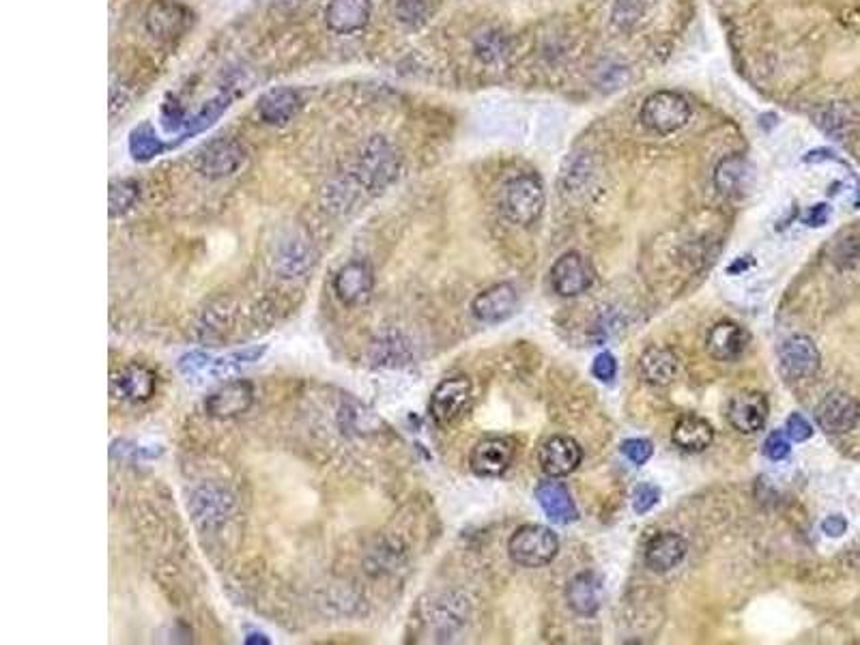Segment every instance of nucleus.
I'll list each match as a JSON object with an SVG mask.
<instances>
[{"label": "nucleus", "instance_id": "obj_1", "mask_svg": "<svg viewBox=\"0 0 860 645\" xmlns=\"http://www.w3.org/2000/svg\"><path fill=\"white\" fill-rule=\"evenodd\" d=\"M398 170L400 160L396 149L385 138L377 136L362 147L347 177L360 192L379 194L398 177Z\"/></svg>", "mask_w": 860, "mask_h": 645}, {"label": "nucleus", "instance_id": "obj_2", "mask_svg": "<svg viewBox=\"0 0 860 645\" xmlns=\"http://www.w3.org/2000/svg\"><path fill=\"white\" fill-rule=\"evenodd\" d=\"M501 209L516 226H532L544 209V188L536 175H521L506 183Z\"/></svg>", "mask_w": 860, "mask_h": 645}, {"label": "nucleus", "instance_id": "obj_3", "mask_svg": "<svg viewBox=\"0 0 860 645\" xmlns=\"http://www.w3.org/2000/svg\"><path fill=\"white\" fill-rule=\"evenodd\" d=\"M559 551V540L553 529L544 525H523L508 542V553L514 564L523 568H542L551 564Z\"/></svg>", "mask_w": 860, "mask_h": 645}, {"label": "nucleus", "instance_id": "obj_4", "mask_svg": "<svg viewBox=\"0 0 860 645\" xmlns=\"http://www.w3.org/2000/svg\"><path fill=\"white\" fill-rule=\"evenodd\" d=\"M188 510L200 532H218L235 512V497L218 484H203L190 495Z\"/></svg>", "mask_w": 860, "mask_h": 645}, {"label": "nucleus", "instance_id": "obj_5", "mask_svg": "<svg viewBox=\"0 0 860 645\" xmlns=\"http://www.w3.org/2000/svg\"><path fill=\"white\" fill-rule=\"evenodd\" d=\"M691 117L686 97L676 91H656L643 102L641 123L658 136L676 134Z\"/></svg>", "mask_w": 860, "mask_h": 645}, {"label": "nucleus", "instance_id": "obj_6", "mask_svg": "<svg viewBox=\"0 0 860 645\" xmlns=\"http://www.w3.org/2000/svg\"><path fill=\"white\" fill-rule=\"evenodd\" d=\"M248 151L235 138H213L194 153V168L207 179H226L246 164Z\"/></svg>", "mask_w": 860, "mask_h": 645}, {"label": "nucleus", "instance_id": "obj_7", "mask_svg": "<svg viewBox=\"0 0 860 645\" xmlns=\"http://www.w3.org/2000/svg\"><path fill=\"white\" fill-rule=\"evenodd\" d=\"M471 403V381L467 377L443 379L430 396V418L439 426L454 424Z\"/></svg>", "mask_w": 860, "mask_h": 645}, {"label": "nucleus", "instance_id": "obj_8", "mask_svg": "<svg viewBox=\"0 0 860 645\" xmlns=\"http://www.w3.org/2000/svg\"><path fill=\"white\" fill-rule=\"evenodd\" d=\"M254 405V385L246 379H235L220 385L205 398V411L215 420H233L250 411Z\"/></svg>", "mask_w": 860, "mask_h": 645}, {"label": "nucleus", "instance_id": "obj_9", "mask_svg": "<svg viewBox=\"0 0 860 645\" xmlns=\"http://www.w3.org/2000/svg\"><path fill=\"white\" fill-rule=\"evenodd\" d=\"M516 454V441L510 437H486L471 450L469 465L476 476L495 478L504 473Z\"/></svg>", "mask_w": 860, "mask_h": 645}, {"label": "nucleus", "instance_id": "obj_10", "mask_svg": "<svg viewBox=\"0 0 860 645\" xmlns=\"http://www.w3.org/2000/svg\"><path fill=\"white\" fill-rule=\"evenodd\" d=\"M815 420L828 435H845L860 420L858 400L845 392H830L815 411Z\"/></svg>", "mask_w": 860, "mask_h": 645}, {"label": "nucleus", "instance_id": "obj_11", "mask_svg": "<svg viewBox=\"0 0 860 645\" xmlns=\"http://www.w3.org/2000/svg\"><path fill=\"white\" fill-rule=\"evenodd\" d=\"M375 291V271L366 261H349L334 276V293L344 306H362Z\"/></svg>", "mask_w": 860, "mask_h": 645}, {"label": "nucleus", "instance_id": "obj_12", "mask_svg": "<svg viewBox=\"0 0 860 645\" xmlns=\"http://www.w3.org/2000/svg\"><path fill=\"white\" fill-rule=\"evenodd\" d=\"M553 289L562 297H577L594 284V267L579 252H566L551 269Z\"/></svg>", "mask_w": 860, "mask_h": 645}, {"label": "nucleus", "instance_id": "obj_13", "mask_svg": "<svg viewBox=\"0 0 860 645\" xmlns=\"http://www.w3.org/2000/svg\"><path fill=\"white\" fill-rule=\"evenodd\" d=\"M110 392L114 398L125 400V403H147L157 392V375L142 364L125 366L110 377Z\"/></svg>", "mask_w": 860, "mask_h": 645}, {"label": "nucleus", "instance_id": "obj_14", "mask_svg": "<svg viewBox=\"0 0 860 645\" xmlns=\"http://www.w3.org/2000/svg\"><path fill=\"white\" fill-rule=\"evenodd\" d=\"M779 364L781 372L792 381L807 379L815 375L820 368V351L815 342L807 336H792L787 338L779 349Z\"/></svg>", "mask_w": 860, "mask_h": 645}, {"label": "nucleus", "instance_id": "obj_15", "mask_svg": "<svg viewBox=\"0 0 860 645\" xmlns=\"http://www.w3.org/2000/svg\"><path fill=\"white\" fill-rule=\"evenodd\" d=\"M583 461V450L575 439L570 437H551L549 441L542 443L538 452V463L540 469L547 473L549 478H566L575 471Z\"/></svg>", "mask_w": 860, "mask_h": 645}, {"label": "nucleus", "instance_id": "obj_16", "mask_svg": "<svg viewBox=\"0 0 860 645\" xmlns=\"http://www.w3.org/2000/svg\"><path fill=\"white\" fill-rule=\"evenodd\" d=\"M317 256L319 254L314 250L312 241L308 237L293 235L280 243L274 267L282 278L297 280V278H304L308 271H312V267L319 261Z\"/></svg>", "mask_w": 860, "mask_h": 645}, {"label": "nucleus", "instance_id": "obj_17", "mask_svg": "<svg viewBox=\"0 0 860 645\" xmlns=\"http://www.w3.org/2000/svg\"><path fill=\"white\" fill-rule=\"evenodd\" d=\"M755 183V166L744 155H729L714 170V185L725 198H744Z\"/></svg>", "mask_w": 860, "mask_h": 645}, {"label": "nucleus", "instance_id": "obj_18", "mask_svg": "<svg viewBox=\"0 0 860 645\" xmlns=\"http://www.w3.org/2000/svg\"><path fill=\"white\" fill-rule=\"evenodd\" d=\"M147 31L162 41H172L185 33L190 24V11L177 0H155L147 11Z\"/></svg>", "mask_w": 860, "mask_h": 645}, {"label": "nucleus", "instance_id": "obj_19", "mask_svg": "<svg viewBox=\"0 0 860 645\" xmlns=\"http://www.w3.org/2000/svg\"><path fill=\"white\" fill-rule=\"evenodd\" d=\"M727 420L742 435L762 430L768 420V400L762 392H742L731 398Z\"/></svg>", "mask_w": 860, "mask_h": 645}, {"label": "nucleus", "instance_id": "obj_20", "mask_svg": "<svg viewBox=\"0 0 860 645\" xmlns=\"http://www.w3.org/2000/svg\"><path fill=\"white\" fill-rule=\"evenodd\" d=\"M516 304H519V295H516L514 286L501 282L473 299L471 312L482 323H501L512 317Z\"/></svg>", "mask_w": 860, "mask_h": 645}, {"label": "nucleus", "instance_id": "obj_21", "mask_svg": "<svg viewBox=\"0 0 860 645\" xmlns=\"http://www.w3.org/2000/svg\"><path fill=\"white\" fill-rule=\"evenodd\" d=\"M372 16V0H329L325 22L338 35H353L366 28Z\"/></svg>", "mask_w": 860, "mask_h": 645}, {"label": "nucleus", "instance_id": "obj_22", "mask_svg": "<svg viewBox=\"0 0 860 645\" xmlns=\"http://www.w3.org/2000/svg\"><path fill=\"white\" fill-rule=\"evenodd\" d=\"M686 551H688V544L680 534H673V532L658 534L648 542V547H645V566H648L652 572L663 575V572H669L671 568H676L682 562Z\"/></svg>", "mask_w": 860, "mask_h": 645}, {"label": "nucleus", "instance_id": "obj_23", "mask_svg": "<svg viewBox=\"0 0 860 645\" xmlns=\"http://www.w3.org/2000/svg\"><path fill=\"white\" fill-rule=\"evenodd\" d=\"M536 497L544 514H547L557 525H568L579 516L575 501H572L566 486L562 482H557V478L540 482L536 489Z\"/></svg>", "mask_w": 860, "mask_h": 645}, {"label": "nucleus", "instance_id": "obj_24", "mask_svg": "<svg viewBox=\"0 0 860 645\" xmlns=\"http://www.w3.org/2000/svg\"><path fill=\"white\" fill-rule=\"evenodd\" d=\"M747 342H749V336L738 323L723 321V323H716L710 329L706 347L714 360L734 362L744 353V349H747Z\"/></svg>", "mask_w": 860, "mask_h": 645}, {"label": "nucleus", "instance_id": "obj_25", "mask_svg": "<svg viewBox=\"0 0 860 645\" xmlns=\"http://www.w3.org/2000/svg\"><path fill=\"white\" fill-rule=\"evenodd\" d=\"M602 581L594 575V572H581L572 579L566 587V600L570 609L579 615H594L602 605Z\"/></svg>", "mask_w": 860, "mask_h": 645}, {"label": "nucleus", "instance_id": "obj_26", "mask_svg": "<svg viewBox=\"0 0 860 645\" xmlns=\"http://www.w3.org/2000/svg\"><path fill=\"white\" fill-rule=\"evenodd\" d=\"M301 108V97L293 89H274L267 91L261 99H258V114L267 125H286L293 121L295 114Z\"/></svg>", "mask_w": 860, "mask_h": 645}, {"label": "nucleus", "instance_id": "obj_27", "mask_svg": "<svg viewBox=\"0 0 860 645\" xmlns=\"http://www.w3.org/2000/svg\"><path fill=\"white\" fill-rule=\"evenodd\" d=\"M639 368H641L643 379L648 381L650 385L665 387V385L673 383V379H676L680 364H678V355L673 353L671 349L650 347L641 355Z\"/></svg>", "mask_w": 860, "mask_h": 645}, {"label": "nucleus", "instance_id": "obj_28", "mask_svg": "<svg viewBox=\"0 0 860 645\" xmlns=\"http://www.w3.org/2000/svg\"><path fill=\"white\" fill-rule=\"evenodd\" d=\"M671 439L684 452H704L714 441V428L699 415H684L673 428Z\"/></svg>", "mask_w": 860, "mask_h": 645}, {"label": "nucleus", "instance_id": "obj_29", "mask_svg": "<svg viewBox=\"0 0 860 645\" xmlns=\"http://www.w3.org/2000/svg\"><path fill=\"white\" fill-rule=\"evenodd\" d=\"M370 360L379 368H400L411 362L409 340L398 334H385L370 347Z\"/></svg>", "mask_w": 860, "mask_h": 645}, {"label": "nucleus", "instance_id": "obj_30", "mask_svg": "<svg viewBox=\"0 0 860 645\" xmlns=\"http://www.w3.org/2000/svg\"><path fill=\"white\" fill-rule=\"evenodd\" d=\"M265 353H267V347H265V344H261V347H250V349L233 351V353H226V355H220V357H211L205 377H211V379H228V377L237 375V372L241 368L256 364Z\"/></svg>", "mask_w": 860, "mask_h": 645}, {"label": "nucleus", "instance_id": "obj_31", "mask_svg": "<svg viewBox=\"0 0 860 645\" xmlns=\"http://www.w3.org/2000/svg\"><path fill=\"white\" fill-rule=\"evenodd\" d=\"M162 151H164V142L155 134V129L149 123L138 125L134 132L129 134V153H132L136 162H149Z\"/></svg>", "mask_w": 860, "mask_h": 645}, {"label": "nucleus", "instance_id": "obj_32", "mask_svg": "<svg viewBox=\"0 0 860 645\" xmlns=\"http://www.w3.org/2000/svg\"><path fill=\"white\" fill-rule=\"evenodd\" d=\"M140 198V185L134 179H119L110 183V196H108V207L112 218L132 211Z\"/></svg>", "mask_w": 860, "mask_h": 645}, {"label": "nucleus", "instance_id": "obj_33", "mask_svg": "<svg viewBox=\"0 0 860 645\" xmlns=\"http://www.w3.org/2000/svg\"><path fill=\"white\" fill-rule=\"evenodd\" d=\"M164 452L162 446H153V443H147V446H142V443L129 441V439H119L112 443L110 454L114 458H123V461H153Z\"/></svg>", "mask_w": 860, "mask_h": 645}, {"label": "nucleus", "instance_id": "obj_34", "mask_svg": "<svg viewBox=\"0 0 860 645\" xmlns=\"http://www.w3.org/2000/svg\"><path fill=\"white\" fill-rule=\"evenodd\" d=\"M394 16L405 26H411V28L422 26L430 16V5L426 0H396Z\"/></svg>", "mask_w": 860, "mask_h": 645}, {"label": "nucleus", "instance_id": "obj_35", "mask_svg": "<svg viewBox=\"0 0 860 645\" xmlns=\"http://www.w3.org/2000/svg\"><path fill=\"white\" fill-rule=\"evenodd\" d=\"M211 357H213V355H209V353H205V351H192V353H185V355H181V357H179L177 368H179L181 375H183V377H188V379L205 377V372H207V368H209Z\"/></svg>", "mask_w": 860, "mask_h": 645}, {"label": "nucleus", "instance_id": "obj_36", "mask_svg": "<svg viewBox=\"0 0 860 645\" xmlns=\"http://www.w3.org/2000/svg\"><path fill=\"white\" fill-rule=\"evenodd\" d=\"M790 450H792L790 437H787L785 430H774L764 443V454L770 458V461H783V458L790 454Z\"/></svg>", "mask_w": 860, "mask_h": 645}, {"label": "nucleus", "instance_id": "obj_37", "mask_svg": "<svg viewBox=\"0 0 860 645\" xmlns=\"http://www.w3.org/2000/svg\"><path fill=\"white\" fill-rule=\"evenodd\" d=\"M652 443L648 439H628L622 446V454L628 458L630 463L645 465L652 458Z\"/></svg>", "mask_w": 860, "mask_h": 645}, {"label": "nucleus", "instance_id": "obj_38", "mask_svg": "<svg viewBox=\"0 0 860 645\" xmlns=\"http://www.w3.org/2000/svg\"><path fill=\"white\" fill-rule=\"evenodd\" d=\"M658 499H661V491H658V486L639 484L633 493V508L637 514H645L658 504Z\"/></svg>", "mask_w": 860, "mask_h": 645}, {"label": "nucleus", "instance_id": "obj_39", "mask_svg": "<svg viewBox=\"0 0 860 645\" xmlns=\"http://www.w3.org/2000/svg\"><path fill=\"white\" fill-rule=\"evenodd\" d=\"M476 52L484 61L497 59V56L504 52V43H501L499 33H484L482 37H478L476 39Z\"/></svg>", "mask_w": 860, "mask_h": 645}, {"label": "nucleus", "instance_id": "obj_40", "mask_svg": "<svg viewBox=\"0 0 860 645\" xmlns=\"http://www.w3.org/2000/svg\"><path fill=\"white\" fill-rule=\"evenodd\" d=\"M785 433L792 441L800 443V441H807L813 437V426L809 424L807 418H802L800 413H794V415H790V418H787Z\"/></svg>", "mask_w": 860, "mask_h": 645}, {"label": "nucleus", "instance_id": "obj_41", "mask_svg": "<svg viewBox=\"0 0 860 645\" xmlns=\"http://www.w3.org/2000/svg\"><path fill=\"white\" fill-rule=\"evenodd\" d=\"M615 372H618V362H615V357L611 353H600L592 364V375L602 383L613 381Z\"/></svg>", "mask_w": 860, "mask_h": 645}, {"label": "nucleus", "instance_id": "obj_42", "mask_svg": "<svg viewBox=\"0 0 860 645\" xmlns=\"http://www.w3.org/2000/svg\"><path fill=\"white\" fill-rule=\"evenodd\" d=\"M822 529H824V534H826V536L839 538V536H843V534H845V529H848V521H845L841 514L828 516V519L822 523Z\"/></svg>", "mask_w": 860, "mask_h": 645}, {"label": "nucleus", "instance_id": "obj_43", "mask_svg": "<svg viewBox=\"0 0 860 645\" xmlns=\"http://www.w3.org/2000/svg\"><path fill=\"white\" fill-rule=\"evenodd\" d=\"M828 215H830V209L826 205H815L809 211L807 218H805V224H809V226H824L826 220H828Z\"/></svg>", "mask_w": 860, "mask_h": 645}, {"label": "nucleus", "instance_id": "obj_44", "mask_svg": "<svg viewBox=\"0 0 860 645\" xmlns=\"http://www.w3.org/2000/svg\"><path fill=\"white\" fill-rule=\"evenodd\" d=\"M246 643L248 645H256V643H261V645H269L271 641L267 639V635H263V633H248V637H246Z\"/></svg>", "mask_w": 860, "mask_h": 645}]
</instances>
